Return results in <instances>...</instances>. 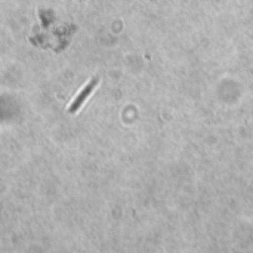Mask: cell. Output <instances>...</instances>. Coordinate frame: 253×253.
Wrapping results in <instances>:
<instances>
[{"instance_id": "6da1fadb", "label": "cell", "mask_w": 253, "mask_h": 253, "mask_svg": "<svg viewBox=\"0 0 253 253\" xmlns=\"http://www.w3.org/2000/svg\"><path fill=\"white\" fill-rule=\"evenodd\" d=\"M99 83V79L98 77H95V79H92L87 84H86V87L77 95V98L73 101V104L70 105V108H68V113L70 114H76L80 108H82V105L84 104V101L90 96V93L93 92V89L96 87V84Z\"/></svg>"}]
</instances>
